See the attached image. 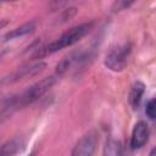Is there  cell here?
Returning a JSON list of instances; mask_svg holds the SVG:
<instances>
[{
  "label": "cell",
  "mask_w": 156,
  "mask_h": 156,
  "mask_svg": "<svg viewBox=\"0 0 156 156\" xmlns=\"http://www.w3.org/2000/svg\"><path fill=\"white\" fill-rule=\"evenodd\" d=\"M96 139L95 135H87L84 136L74 147L72 156H91L95 149Z\"/></svg>",
  "instance_id": "obj_3"
},
{
  "label": "cell",
  "mask_w": 156,
  "mask_h": 156,
  "mask_svg": "<svg viewBox=\"0 0 156 156\" xmlns=\"http://www.w3.org/2000/svg\"><path fill=\"white\" fill-rule=\"evenodd\" d=\"M89 28H90V24H82V26H78V27H74V28L69 29L58 40L51 43L48 46V52H54V51L60 50L65 46L72 45L73 43L78 41L83 35H85L89 32Z\"/></svg>",
  "instance_id": "obj_1"
},
{
  "label": "cell",
  "mask_w": 156,
  "mask_h": 156,
  "mask_svg": "<svg viewBox=\"0 0 156 156\" xmlns=\"http://www.w3.org/2000/svg\"><path fill=\"white\" fill-rule=\"evenodd\" d=\"M147 139H149V127L145 122L140 121L135 124V127L133 129L130 145L133 149H139V147L145 145Z\"/></svg>",
  "instance_id": "obj_2"
},
{
  "label": "cell",
  "mask_w": 156,
  "mask_h": 156,
  "mask_svg": "<svg viewBox=\"0 0 156 156\" xmlns=\"http://www.w3.org/2000/svg\"><path fill=\"white\" fill-rule=\"evenodd\" d=\"M106 63L112 68V69H121L124 63H126V56L121 49H117L112 51L107 57H106Z\"/></svg>",
  "instance_id": "obj_4"
},
{
  "label": "cell",
  "mask_w": 156,
  "mask_h": 156,
  "mask_svg": "<svg viewBox=\"0 0 156 156\" xmlns=\"http://www.w3.org/2000/svg\"><path fill=\"white\" fill-rule=\"evenodd\" d=\"M143 93H144V84L140 82H136L132 87L130 93H129V101L133 106H138V104L143 96Z\"/></svg>",
  "instance_id": "obj_6"
},
{
  "label": "cell",
  "mask_w": 156,
  "mask_h": 156,
  "mask_svg": "<svg viewBox=\"0 0 156 156\" xmlns=\"http://www.w3.org/2000/svg\"><path fill=\"white\" fill-rule=\"evenodd\" d=\"M49 85H50V80L49 79H46V80H43L41 83H39V84H37L35 87H33V88H30V90H28L27 91V94H26V100L27 101H30V100H33V99H35V98H38L43 91H45V89L46 88H49Z\"/></svg>",
  "instance_id": "obj_5"
},
{
  "label": "cell",
  "mask_w": 156,
  "mask_h": 156,
  "mask_svg": "<svg viewBox=\"0 0 156 156\" xmlns=\"http://www.w3.org/2000/svg\"><path fill=\"white\" fill-rule=\"evenodd\" d=\"M145 112H146L147 117H150V118H152V119L156 118V98L151 99V100L147 102Z\"/></svg>",
  "instance_id": "obj_7"
},
{
  "label": "cell",
  "mask_w": 156,
  "mask_h": 156,
  "mask_svg": "<svg viewBox=\"0 0 156 156\" xmlns=\"http://www.w3.org/2000/svg\"><path fill=\"white\" fill-rule=\"evenodd\" d=\"M150 156H156V147H155V149H154V150L151 151V154H150Z\"/></svg>",
  "instance_id": "obj_8"
}]
</instances>
